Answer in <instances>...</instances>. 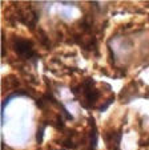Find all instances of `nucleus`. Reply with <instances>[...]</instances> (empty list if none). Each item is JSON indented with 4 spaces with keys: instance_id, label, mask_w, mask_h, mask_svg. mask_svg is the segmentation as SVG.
<instances>
[{
    "instance_id": "2",
    "label": "nucleus",
    "mask_w": 149,
    "mask_h": 150,
    "mask_svg": "<svg viewBox=\"0 0 149 150\" xmlns=\"http://www.w3.org/2000/svg\"><path fill=\"white\" fill-rule=\"evenodd\" d=\"M104 139H105V144H107L108 149L118 150L120 139H121V132H109V133H105Z\"/></svg>"
},
{
    "instance_id": "3",
    "label": "nucleus",
    "mask_w": 149,
    "mask_h": 150,
    "mask_svg": "<svg viewBox=\"0 0 149 150\" xmlns=\"http://www.w3.org/2000/svg\"><path fill=\"white\" fill-rule=\"evenodd\" d=\"M21 96H29V93L26 92V91H16V92H12L11 94H8V96L3 100V102H1V124H4V109H6V106L14 98H16V97H21Z\"/></svg>"
},
{
    "instance_id": "4",
    "label": "nucleus",
    "mask_w": 149,
    "mask_h": 150,
    "mask_svg": "<svg viewBox=\"0 0 149 150\" xmlns=\"http://www.w3.org/2000/svg\"><path fill=\"white\" fill-rule=\"evenodd\" d=\"M48 125V122H44V124H41L39 126V129H37V133H36V142L37 144H41L43 142V138H44V132H45V126Z\"/></svg>"
},
{
    "instance_id": "1",
    "label": "nucleus",
    "mask_w": 149,
    "mask_h": 150,
    "mask_svg": "<svg viewBox=\"0 0 149 150\" xmlns=\"http://www.w3.org/2000/svg\"><path fill=\"white\" fill-rule=\"evenodd\" d=\"M14 49L20 57L26 60H35L37 59V53L34 51V47H32V42L27 39H23V37H15L14 39Z\"/></svg>"
},
{
    "instance_id": "5",
    "label": "nucleus",
    "mask_w": 149,
    "mask_h": 150,
    "mask_svg": "<svg viewBox=\"0 0 149 150\" xmlns=\"http://www.w3.org/2000/svg\"><path fill=\"white\" fill-rule=\"evenodd\" d=\"M113 101H115V98H113V97H112L111 100H107V101H105V104H104V105H101V106L98 108V110H100V112H105V110H107V108L111 104H112Z\"/></svg>"
}]
</instances>
